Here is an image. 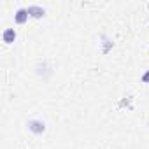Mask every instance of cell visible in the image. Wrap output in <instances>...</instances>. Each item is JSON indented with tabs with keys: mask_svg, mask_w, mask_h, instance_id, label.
Here are the masks:
<instances>
[{
	"mask_svg": "<svg viewBox=\"0 0 149 149\" xmlns=\"http://www.w3.org/2000/svg\"><path fill=\"white\" fill-rule=\"evenodd\" d=\"M28 9H19L16 14H14V21L18 23V25H23V23H26L28 21Z\"/></svg>",
	"mask_w": 149,
	"mask_h": 149,
	"instance_id": "obj_2",
	"label": "cell"
},
{
	"mask_svg": "<svg viewBox=\"0 0 149 149\" xmlns=\"http://www.w3.org/2000/svg\"><path fill=\"white\" fill-rule=\"evenodd\" d=\"M28 14H30L32 18H40V16H44V9H40V7H37V6H30V7H28Z\"/></svg>",
	"mask_w": 149,
	"mask_h": 149,
	"instance_id": "obj_4",
	"label": "cell"
},
{
	"mask_svg": "<svg viewBox=\"0 0 149 149\" xmlns=\"http://www.w3.org/2000/svg\"><path fill=\"white\" fill-rule=\"evenodd\" d=\"M140 81H142L144 84H147V83H149V70H147V72L144 74V76H142V79H140Z\"/></svg>",
	"mask_w": 149,
	"mask_h": 149,
	"instance_id": "obj_5",
	"label": "cell"
},
{
	"mask_svg": "<svg viewBox=\"0 0 149 149\" xmlns=\"http://www.w3.org/2000/svg\"><path fill=\"white\" fill-rule=\"evenodd\" d=\"M28 130L39 135V133H42L46 130V125L42 121H39V119H32V121H28Z\"/></svg>",
	"mask_w": 149,
	"mask_h": 149,
	"instance_id": "obj_1",
	"label": "cell"
},
{
	"mask_svg": "<svg viewBox=\"0 0 149 149\" xmlns=\"http://www.w3.org/2000/svg\"><path fill=\"white\" fill-rule=\"evenodd\" d=\"M2 39H4V42H6V44L14 42V39H16V32H14V28H7V30H4Z\"/></svg>",
	"mask_w": 149,
	"mask_h": 149,
	"instance_id": "obj_3",
	"label": "cell"
}]
</instances>
